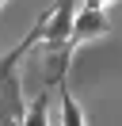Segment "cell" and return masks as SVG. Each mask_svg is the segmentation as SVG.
<instances>
[{
    "label": "cell",
    "instance_id": "obj_1",
    "mask_svg": "<svg viewBox=\"0 0 122 126\" xmlns=\"http://www.w3.org/2000/svg\"><path fill=\"white\" fill-rule=\"evenodd\" d=\"M46 34V19L38 16L34 27L23 34V42L12 50L8 57H0V126H23L27 115V99H23V80H19V61L27 57V50L42 46Z\"/></svg>",
    "mask_w": 122,
    "mask_h": 126
},
{
    "label": "cell",
    "instance_id": "obj_5",
    "mask_svg": "<svg viewBox=\"0 0 122 126\" xmlns=\"http://www.w3.org/2000/svg\"><path fill=\"white\" fill-rule=\"evenodd\" d=\"M46 107H50V99L42 95H34V103H27V115H23V126H50V118H46Z\"/></svg>",
    "mask_w": 122,
    "mask_h": 126
},
{
    "label": "cell",
    "instance_id": "obj_2",
    "mask_svg": "<svg viewBox=\"0 0 122 126\" xmlns=\"http://www.w3.org/2000/svg\"><path fill=\"white\" fill-rule=\"evenodd\" d=\"M84 0H53V8L46 12V34H42V46L46 54H57V50H69V38H73V23H76V12H80ZM73 54V50H69Z\"/></svg>",
    "mask_w": 122,
    "mask_h": 126
},
{
    "label": "cell",
    "instance_id": "obj_7",
    "mask_svg": "<svg viewBox=\"0 0 122 126\" xmlns=\"http://www.w3.org/2000/svg\"><path fill=\"white\" fill-rule=\"evenodd\" d=\"M4 4H8V0H0V8H4Z\"/></svg>",
    "mask_w": 122,
    "mask_h": 126
},
{
    "label": "cell",
    "instance_id": "obj_4",
    "mask_svg": "<svg viewBox=\"0 0 122 126\" xmlns=\"http://www.w3.org/2000/svg\"><path fill=\"white\" fill-rule=\"evenodd\" d=\"M61 126H88L84 107L76 103V95H69V92H65V88H61Z\"/></svg>",
    "mask_w": 122,
    "mask_h": 126
},
{
    "label": "cell",
    "instance_id": "obj_6",
    "mask_svg": "<svg viewBox=\"0 0 122 126\" xmlns=\"http://www.w3.org/2000/svg\"><path fill=\"white\" fill-rule=\"evenodd\" d=\"M111 4H114V0H84V8H103V12L111 8Z\"/></svg>",
    "mask_w": 122,
    "mask_h": 126
},
{
    "label": "cell",
    "instance_id": "obj_3",
    "mask_svg": "<svg viewBox=\"0 0 122 126\" xmlns=\"http://www.w3.org/2000/svg\"><path fill=\"white\" fill-rule=\"evenodd\" d=\"M107 31H111L107 12L103 8H84V4H80L76 23H73V38H69V50L76 54V46H84V42H92V38H103Z\"/></svg>",
    "mask_w": 122,
    "mask_h": 126
}]
</instances>
